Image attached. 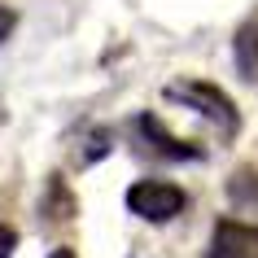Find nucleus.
<instances>
[{
  "label": "nucleus",
  "instance_id": "39448f33",
  "mask_svg": "<svg viewBox=\"0 0 258 258\" xmlns=\"http://www.w3.org/2000/svg\"><path fill=\"white\" fill-rule=\"evenodd\" d=\"M236 66H241L245 79L258 75V22H245L241 35H236Z\"/></svg>",
  "mask_w": 258,
  "mask_h": 258
},
{
  "label": "nucleus",
  "instance_id": "f257e3e1",
  "mask_svg": "<svg viewBox=\"0 0 258 258\" xmlns=\"http://www.w3.org/2000/svg\"><path fill=\"white\" fill-rule=\"evenodd\" d=\"M166 96H171V101H179V105H188V109H197L206 122H215L223 140H232L236 132H241V114H236L232 96L223 92L219 83H206V79H175V83H166Z\"/></svg>",
  "mask_w": 258,
  "mask_h": 258
},
{
  "label": "nucleus",
  "instance_id": "423d86ee",
  "mask_svg": "<svg viewBox=\"0 0 258 258\" xmlns=\"http://www.w3.org/2000/svg\"><path fill=\"white\" fill-rule=\"evenodd\" d=\"M14 27H18V14L9 9V5H0V44L14 35Z\"/></svg>",
  "mask_w": 258,
  "mask_h": 258
},
{
  "label": "nucleus",
  "instance_id": "20e7f679",
  "mask_svg": "<svg viewBox=\"0 0 258 258\" xmlns=\"http://www.w3.org/2000/svg\"><path fill=\"white\" fill-rule=\"evenodd\" d=\"M136 132H140L145 140H153V149L162 153V158H175V162H184V158H188V162H197V158H202V149H197V145L171 136V132L162 127V118H153V114H140V118H136Z\"/></svg>",
  "mask_w": 258,
  "mask_h": 258
},
{
  "label": "nucleus",
  "instance_id": "7ed1b4c3",
  "mask_svg": "<svg viewBox=\"0 0 258 258\" xmlns=\"http://www.w3.org/2000/svg\"><path fill=\"white\" fill-rule=\"evenodd\" d=\"M210 258H258V228L241 219H219L210 232Z\"/></svg>",
  "mask_w": 258,
  "mask_h": 258
},
{
  "label": "nucleus",
  "instance_id": "0eeeda50",
  "mask_svg": "<svg viewBox=\"0 0 258 258\" xmlns=\"http://www.w3.org/2000/svg\"><path fill=\"white\" fill-rule=\"evenodd\" d=\"M14 249H18V232L9 223H0V258H9Z\"/></svg>",
  "mask_w": 258,
  "mask_h": 258
},
{
  "label": "nucleus",
  "instance_id": "f03ea898",
  "mask_svg": "<svg viewBox=\"0 0 258 258\" xmlns=\"http://www.w3.org/2000/svg\"><path fill=\"white\" fill-rule=\"evenodd\" d=\"M184 206H188V197L171 179H136L127 188V210L145 223H171Z\"/></svg>",
  "mask_w": 258,
  "mask_h": 258
},
{
  "label": "nucleus",
  "instance_id": "6e6552de",
  "mask_svg": "<svg viewBox=\"0 0 258 258\" xmlns=\"http://www.w3.org/2000/svg\"><path fill=\"white\" fill-rule=\"evenodd\" d=\"M48 258H75V249H53Z\"/></svg>",
  "mask_w": 258,
  "mask_h": 258
}]
</instances>
